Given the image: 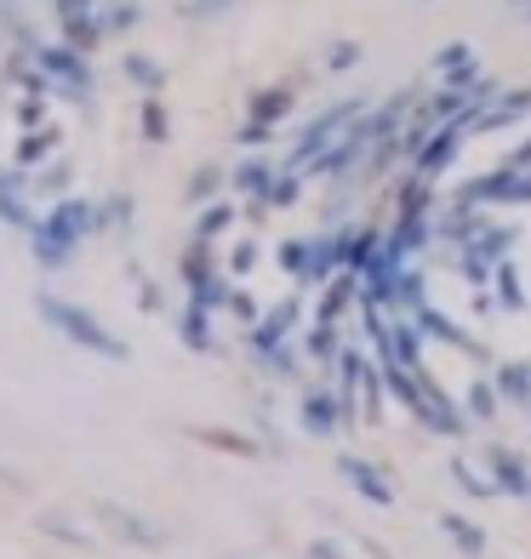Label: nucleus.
<instances>
[{
    "instance_id": "nucleus-1",
    "label": "nucleus",
    "mask_w": 531,
    "mask_h": 559,
    "mask_svg": "<svg viewBox=\"0 0 531 559\" xmlns=\"http://www.w3.org/2000/svg\"><path fill=\"white\" fill-rule=\"evenodd\" d=\"M492 474H497V486H509V491H531V474H526V463L515 451H492Z\"/></svg>"
},
{
    "instance_id": "nucleus-2",
    "label": "nucleus",
    "mask_w": 531,
    "mask_h": 559,
    "mask_svg": "<svg viewBox=\"0 0 531 559\" xmlns=\"http://www.w3.org/2000/svg\"><path fill=\"white\" fill-rule=\"evenodd\" d=\"M343 474L354 479V491H366L371 502H389L394 491L384 486V474H377V468H366V463H354V456H343Z\"/></svg>"
},
{
    "instance_id": "nucleus-3",
    "label": "nucleus",
    "mask_w": 531,
    "mask_h": 559,
    "mask_svg": "<svg viewBox=\"0 0 531 559\" xmlns=\"http://www.w3.org/2000/svg\"><path fill=\"white\" fill-rule=\"evenodd\" d=\"M104 520L120 531V537H138V543H161V531L155 525H143V520H132V514H120V508H104Z\"/></svg>"
},
{
    "instance_id": "nucleus-4",
    "label": "nucleus",
    "mask_w": 531,
    "mask_h": 559,
    "mask_svg": "<svg viewBox=\"0 0 531 559\" xmlns=\"http://www.w3.org/2000/svg\"><path fill=\"white\" fill-rule=\"evenodd\" d=\"M303 423H309L315 435H332V400L309 394V400H303Z\"/></svg>"
},
{
    "instance_id": "nucleus-5",
    "label": "nucleus",
    "mask_w": 531,
    "mask_h": 559,
    "mask_svg": "<svg viewBox=\"0 0 531 559\" xmlns=\"http://www.w3.org/2000/svg\"><path fill=\"white\" fill-rule=\"evenodd\" d=\"M446 531H451V537H458V543H463L469 554H480V548H486V537H480V531H474L469 520H458V514H451V520H446Z\"/></svg>"
},
{
    "instance_id": "nucleus-6",
    "label": "nucleus",
    "mask_w": 531,
    "mask_h": 559,
    "mask_svg": "<svg viewBox=\"0 0 531 559\" xmlns=\"http://www.w3.org/2000/svg\"><path fill=\"white\" fill-rule=\"evenodd\" d=\"M315 559H338V548H326V543H315Z\"/></svg>"
}]
</instances>
